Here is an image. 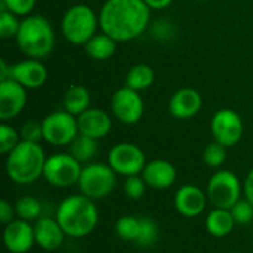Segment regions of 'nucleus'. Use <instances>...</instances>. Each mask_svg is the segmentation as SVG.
Segmentation results:
<instances>
[{
  "label": "nucleus",
  "instance_id": "obj_36",
  "mask_svg": "<svg viewBox=\"0 0 253 253\" xmlns=\"http://www.w3.org/2000/svg\"><path fill=\"white\" fill-rule=\"evenodd\" d=\"M15 206H12L7 200H1L0 202V222L7 225L9 222L13 221V215H15Z\"/></svg>",
  "mask_w": 253,
  "mask_h": 253
},
{
  "label": "nucleus",
  "instance_id": "obj_35",
  "mask_svg": "<svg viewBox=\"0 0 253 253\" xmlns=\"http://www.w3.org/2000/svg\"><path fill=\"white\" fill-rule=\"evenodd\" d=\"M37 0H1V9H6L16 16H28L36 7Z\"/></svg>",
  "mask_w": 253,
  "mask_h": 253
},
{
  "label": "nucleus",
  "instance_id": "obj_14",
  "mask_svg": "<svg viewBox=\"0 0 253 253\" xmlns=\"http://www.w3.org/2000/svg\"><path fill=\"white\" fill-rule=\"evenodd\" d=\"M10 79L16 80L27 90L40 89L47 82L49 73L46 65L40 59H24L10 65Z\"/></svg>",
  "mask_w": 253,
  "mask_h": 253
},
{
  "label": "nucleus",
  "instance_id": "obj_6",
  "mask_svg": "<svg viewBox=\"0 0 253 253\" xmlns=\"http://www.w3.org/2000/svg\"><path fill=\"white\" fill-rule=\"evenodd\" d=\"M116 172L110 165L87 163L83 166L79 178V190L92 200H101L111 194L116 187Z\"/></svg>",
  "mask_w": 253,
  "mask_h": 253
},
{
  "label": "nucleus",
  "instance_id": "obj_23",
  "mask_svg": "<svg viewBox=\"0 0 253 253\" xmlns=\"http://www.w3.org/2000/svg\"><path fill=\"white\" fill-rule=\"evenodd\" d=\"M62 104H64V110H67L68 113L77 117L83 111L90 108V93L84 86L73 84L65 90Z\"/></svg>",
  "mask_w": 253,
  "mask_h": 253
},
{
  "label": "nucleus",
  "instance_id": "obj_20",
  "mask_svg": "<svg viewBox=\"0 0 253 253\" xmlns=\"http://www.w3.org/2000/svg\"><path fill=\"white\" fill-rule=\"evenodd\" d=\"M141 175L147 187L154 190H166L176 181V168L169 160L156 159L145 165Z\"/></svg>",
  "mask_w": 253,
  "mask_h": 253
},
{
  "label": "nucleus",
  "instance_id": "obj_7",
  "mask_svg": "<svg viewBox=\"0 0 253 253\" xmlns=\"http://www.w3.org/2000/svg\"><path fill=\"white\" fill-rule=\"evenodd\" d=\"M242 191L243 184L231 170H218L211 176L206 187L208 200L219 209H231L240 200Z\"/></svg>",
  "mask_w": 253,
  "mask_h": 253
},
{
  "label": "nucleus",
  "instance_id": "obj_15",
  "mask_svg": "<svg viewBox=\"0 0 253 253\" xmlns=\"http://www.w3.org/2000/svg\"><path fill=\"white\" fill-rule=\"evenodd\" d=\"M3 243L10 253H27L34 245V228L24 219H13L3 231Z\"/></svg>",
  "mask_w": 253,
  "mask_h": 253
},
{
  "label": "nucleus",
  "instance_id": "obj_27",
  "mask_svg": "<svg viewBox=\"0 0 253 253\" xmlns=\"http://www.w3.org/2000/svg\"><path fill=\"white\" fill-rule=\"evenodd\" d=\"M15 212L19 219H24L27 222L37 221L42 213V205L37 199L31 196H24L15 203Z\"/></svg>",
  "mask_w": 253,
  "mask_h": 253
},
{
  "label": "nucleus",
  "instance_id": "obj_33",
  "mask_svg": "<svg viewBox=\"0 0 253 253\" xmlns=\"http://www.w3.org/2000/svg\"><path fill=\"white\" fill-rule=\"evenodd\" d=\"M234 221L237 225H246L253 219V205L246 200H239L231 209H230Z\"/></svg>",
  "mask_w": 253,
  "mask_h": 253
},
{
  "label": "nucleus",
  "instance_id": "obj_34",
  "mask_svg": "<svg viewBox=\"0 0 253 253\" xmlns=\"http://www.w3.org/2000/svg\"><path fill=\"white\" fill-rule=\"evenodd\" d=\"M145 190H147V184L144 181L142 176L139 175H135V176H127L125 184H123V191L125 194L132 199V200H138L141 199L144 194H145Z\"/></svg>",
  "mask_w": 253,
  "mask_h": 253
},
{
  "label": "nucleus",
  "instance_id": "obj_8",
  "mask_svg": "<svg viewBox=\"0 0 253 253\" xmlns=\"http://www.w3.org/2000/svg\"><path fill=\"white\" fill-rule=\"evenodd\" d=\"M43 141L53 147L70 145L79 135L77 117L67 110H58L47 114L43 120Z\"/></svg>",
  "mask_w": 253,
  "mask_h": 253
},
{
  "label": "nucleus",
  "instance_id": "obj_30",
  "mask_svg": "<svg viewBox=\"0 0 253 253\" xmlns=\"http://www.w3.org/2000/svg\"><path fill=\"white\" fill-rule=\"evenodd\" d=\"M21 142V135L19 132L3 122L0 125V153L1 154H9L18 144Z\"/></svg>",
  "mask_w": 253,
  "mask_h": 253
},
{
  "label": "nucleus",
  "instance_id": "obj_19",
  "mask_svg": "<svg viewBox=\"0 0 253 253\" xmlns=\"http://www.w3.org/2000/svg\"><path fill=\"white\" fill-rule=\"evenodd\" d=\"M33 228H34L36 245L39 248H42L47 252H53L62 246L65 233L56 218L40 216L34 222Z\"/></svg>",
  "mask_w": 253,
  "mask_h": 253
},
{
  "label": "nucleus",
  "instance_id": "obj_21",
  "mask_svg": "<svg viewBox=\"0 0 253 253\" xmlns=\"http://www.w3.org/2000/svg\"><path fill=\"white\" fill-rule=\"evenodd\" d=\"M205 227L206 231L216 237V239H222L228 234H231V231L236 227V221L230 212V209H219L215 208L213 211H211L205 219Z\"/></svg>",
  "mask_w": 253,
  "mask_h": 253
},
{
  "label": "nucleus",
  "instance_id": "obj_11",
  "mask_svg": "<svg viewBox=\"0 0 253 253\" xmlns=\"http://www.w3.org/2000/svg\"><path fill=\"white\" fill-rule=\"evenodd\" d=\"M211 132L213 141L230 148L240 142L245 132V125L237 111L231 108H222L213 114L211 120Z\"/></svg>",
  "mask_w": 253,
  "mask_h": 253
},
{
  "label": "nucleus",
  "instance_id": "obj_4",
  "mask_svg": "<svg viewBox=\"0 0 253 253\" xmlns=\"http://www.w3.org/2000/svg\"><path fill=\"white\" fill-rule=\"evenodd\" d=\"M47 157L39 142L21 141L6 159L7 176L21 185L31 184L43 176Z\"/></svg>",
  "mask_w": 253,
  "mask_h": 253
},
{
  "label": "nucleus",
  "instance_id": "obj_16",
  "mask_svg": "<svg viewBox=\"0 0 253 253\" xmlns=\"http://www.w3.org/2000/svg\"><path fill=\"white\" fill-rule=\"evenodd\" d=\"M79 133L90 136L93 139L105 138L113 127V120L107 111L102 108H87L80 116H77Z\"/></svg>",
  "mask_w": 253,
  "mask_h": 253
},
{
  "label": "nucleus",
  "instance_id": "obj_39",
  "mask_svg": "<svg viewBox=\"0 0 253 253\" xmlns=\"http://www.w3.org/2000/svg\"><path fill=\"white\" fill-rule=\"evenodd\" d=\"M197 1H208V0H197Z\"/></svg>",
  "mask_w": 253,
  "mask_h": 253
},
{
  "label": "nucleus",
  "instance_id": "obj_17",
  "mask_svg": "<svg viewBox=\"0 0 253 253\" xmlns=\"http://www.w3.org/2000/svg\"><path fill=\"white\" fill-rule=\"evenodd\" d=\"M202 105L203 99L199 90L193 87H182L172 95L169 101V113L175 119L188 120L199 114Z\"/></svg>",
  "mask_w": 253,
  "mask_h": 253
},
{
  "label": "nucleus",
  "instance_id": "obj_38",
  "mask_svg": "<svg viewBox=\"0 0 253 253\" xmlns=\"http://www.w3.org/2000/svg\"><path fill=\"white\" fill-rule=\"evenodd\" d=\"M151 10H162L172 4L173 0H144Z\"/></svg>",
  "mask_w": 253,
  "mask_h": 253
},
{
  "label": "nucleus",
  "instance_id": "obj_29",
  "mask_svg": "<svg viewBox=\"0 0 253 253\" xmlns=\"http://www.w3.org/2000/svg\"><path fill=\"white\" fill-rule=\"evenodd\" d=\"M159 239V227L157 224L148 218V216H142L141 218V231H139V237L136 240L138 246L142 248H148L151 245H154Z\"/></svg>",
  "mask_w": 253,
  "mask_h": 253
},
{
  "label": "nucleus",
  "instance_id": "obj_26",
  "mask_svg": "<svg viewBox=\"0 0 253 253\" xmlns=\"http://www.w3.org/2000/svg\"><path fill=\"white\" fill-rule=\"evenodd\" d=\"M114 231H116L119 239H122L125 242L136 243V240L139 237V231H141V218L130 216V215L122 216L116 222Z\"/></svg>",
  "mask_w": 253,
  "mask_h": 253
},
{
  "label": "nucleus",
  "instance_id": "obj_25",
  "mask_svg": "<svg viewBox=\"0 0 253 253\" xmlns=\"http://www.w3.org/2000/svg\"><path fill=\"white\" fill-rule=\"evenodd\" d=\"M70 154L80 163H89L98 154V139L79 133L70 144Z\"/></svg>",
  "mask_w": 253,
  "mask_h": 253
},
{
  "label": "nucleus",
  "instance_id": "obj_10",
  "mask_svg": "<svg viewBox=\"0 0 253 253\" xmlns=\"http://www.w3.org/2000/svg\"><path fill=\"white\" fill-rule=\"evenodd\" d=\"M108 165L117 175L127 178L141 175L147 165V159L138 145L130 142H120L110 150Z\"/></svg>",
  "mask_w": 253,
  "mask_h": 253
},
{
  "label": "nucleus",
  "instance_id": "obj_40",
  "mask_svg": "<svg viewBox=\"0 0 253 253\" xmlns=\"http://www.w3.org/2000/svg\"><path fill=\"white\" fill-rule=\"evenodd\" d=\"M230 253H236V252H230Z\"/></svg>",
  "mask_w": 253,
  "mask_h": 253
},
{
  "label": "nucleus",
  "instance_id": "obj_37",
  "mask_svg": "<svg viewBox=\"0 0 253 253\" xmlns=\"http://www.w3.org/2000/svg\"><path fill=\"white\" fill-rule=\"evenodd\" d=\"M243 193H245L246 199L253 205V169L248 173V176L243 182Z\"/></svg>",
  "mask_w": 253,
  "mask_h": 253
},
{
  "label": "nucleus",
  "instance_id": "obj_24",
  "mask_svg": "<svg viewBox=\"0 0 253 253\" xmlns=\"http://www.w3.org/2000/svg\"><path fill=\"white\" fill-rule=\"evenodd\" d=\"M154 80H156V74L150 65L136 64L127 71L126 79H125V86H127L136 92H142V90H147L148 87H151Z\"/></svg>",
  "mask_w": 253,
  "mask_h": 253
},
{
  "label": "nucleus",
  "instance_id": "obj_31",
  "mask_svg": "<svg viewBox=\"0 0 253 253\" xmlns=\"http://www.w3.org/2000/svg\"><path fill=\"white\" fill-rule=\"evenodd\" d=\"M21 21L18 19V16L6 9H1L0 13V36L1 39H10V37H16L18 30H19Z\"/></svg>",
  "mask_w": 253,
  "mask_h": 253
},
{
  "label": "nucleus",
  "instance_id": "obj_12",
  "mask_svg": "<svg viewBox=\"0 0 253 253\" xmlns=\"http://www.w3.org/2000/svg\"><path fill=\"white\" fill-rule=\"evenodd\" d=\"M111 111L119 122L125 125H135L142 119L145 104L139 92L123 86L111 96Z\"/></svg>",
  "mask_w": 253,
  "mask_h": 253
},
{
  "label": "nucleus",
  "instance_id": "obj_28",
  "mask_svg": "<svg viewBox=\"0 0 253 253\" xmlns=\"http://www.w3.org/2000/svg\"><path fill=\"white\" fill-rule=\"evenodd\" d=\"M227 160V147L213 141L209 142L205 150H203V162L206 163V166L215 169V168H221Z\"/></svg>",
  "mask_w": 253,
  "mask_h": 253
},
{
  "label": "nucleus",
  "instance_id": "obj_2",
  "mask_svg": "<svg viewBox=\"0 0 253 253\" xmlns=\"http://www.w3.org/2000/svg\"><path fill=\"white\" fill-rule=\"evenodd\" d=\"M56 219L65 236L82 239L95 231L99 213L95 206V200L83 194H73L59 203L56 209Z\"/></svg>",
  "mask_w": 253,
  "mask_h": 253
},
{
  "label": "nucleus",
  "instance_id": "obj_18",
  "mask_svg": "<svg viewBox=\"0 0 253 253\" xmlns=\"http://www.w3.org/2000/svg\"><path fill=\"white\" fill-rule=\"evenodd\" d=\"M206 202H208L206 193L193 184L182 185L176 191L175 199H173V205H175L176 211L185 218L199 216L205 211Z\"/></svg>",
  "mask_w": 253,
  "mask_h": 253
},
{
  "label": "nucleus",
  "instance_id": "obj_9",
  "mask_svg": "<svg viewBox=\"0 0 253 253\" xmlns=\"http://www.w3.org/2000/svg\"><path fill=\"white\" fill-rule=\"evenodd\" d=\"M82 169V163L70 153H56L47 157L43 176L52 187L67 188L79 182Z\"/></svg>",
  "mask_w": 253,
  "mask_h": 253
},
{
  "label": "nucleus",
  "instance_id": "obj_3",
  "mask_svg": "<svg viewBox=\"0 0 253 253\" xmlns=\"http://www.w3.org/2000/svg\"><path fill=\"white\" fill-rule=\"evenodd\" d=\"M15 42L27 58L43 59L55 47V30L47 18L31 13L21 21Z\"/></svg>",
  "mask_w": 253,
  "mask_h": 253
},
{
  "label": "nucleus",
  "instance_id": "obj_13",
  "mask_svg": "<svg viewBox=\"0 0 253 253\" xmlns=\"http://www.w3.org/2000/svg\"><path fill=\"white\" fill-rule=\"evenodd\" d=\"M27 104V89L13 79L0 80V120L15 119Z\"/></svg>",
  "mask_w": 253,
  "mask_h": 253
},
{
  "label": "nucleus",
  "instance_id": "obj_32",
  "mask_svg": "<svg viewBox=\"0 0 253 253\" xmlns=\"http://www.w3.org/2000/svg\"><path fill=\"white\" fill-rule=\"evenodd\" d=\"M21 141H28V142H40L43 139V125L42 122H37L34 119H30L22 123L19 129Z\"/></svg>",
  "mask_w": 253,
  "mask_h": 253
},
{
  "label": "nucleus",
  "instance_id": "obj_22",
  "mask_svg": "<svg viewBox=\"0 0 253 253\" xmlns=\"http://www.w3.org/2000/svg\"><path fill=\"white\" fill-rule=\"evenodd\" d=\"M117 42L105 33H96L86 44L84 52L93 61H107L114 56Z\"/></svg>",
  "mask_w": 253,
  "mask_h": 253
},
{
  "label": "nucleus",
  "instance_id": "obj_1",
  "mask_svg": "<svg viewBox=\"0 0 253 253\" xmlns=\"http://www.w3.org/2000/svg\"><path fill=\"white\" fill-rule=\"evenodd\" d=\"M99 28L117 43L139 37L148 27L151 9L144 0H107L99 13Z\"/></svg>",
  "mask_w": 253,
  "mask_h": 253
},
{
  "label": "nucleus",
  "instance_id": "obj_5",
  "mask_svg": "<svg viewBox=\"0 0 253 253\" xmlns=\"http://www.w3.org/2000/svg\"><path fill=\"white\" fill-rule=\"evenodd\" d=\"M99 27V18L87 4H74L68 7L61 21V31L67 42L76 46H84Z\"/></svg>",
  "mask_w": 253,
  "mask_h": 253
}]
</instances>
